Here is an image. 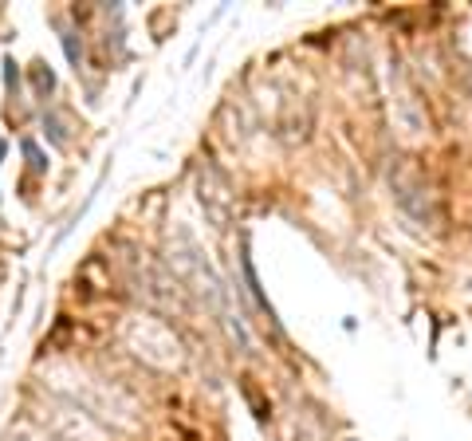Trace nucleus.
<instances>
[{
	"instance_id": "obj_1",
	"label": "nucleus",
	"mask_w": 472,
	"mask_h": 441,
	"mask_svg": "<svg viewBox=\"0 0 472 441\" xmlns=\"http://www.w3.org/2000/svg\"><path fill=\"white\" fill-rule=\"evenodd\" d=\"M241 268H244V280H248V291H252V300L260 303L264 311L271 315V303H268V296H264V288H260V280H256V268H252V261H248V252H241Z\"/></svg>"
},
{
	"instance_id": "obj_3",
	"label": "nucleus",
	"mask_w": 472,
	"mask_h": 441,
	"mask_svg": "<svg viewBox=\"0 0 472 441\" xmlns=\"http://www.w3.org/2000/svg\"><path fill=\"white\" fill-rule=\"evenodd\" d=\"M20 146H24V154H28V162H32V170H48V158H43V154H40V146H36V142H32V138H24L20 142Z\"/></svg>"
},
{
	"instance_id": "obj_4",
	"label": "nucleus",
	"mask_w": 472,
	"mask_h": 441,
	"mask_svg": "<svg viewBox=\"0 0 472 441\" xmlns=\"http://www.w3.org/2000/svg\"><path fill=\"white\" fill-rule=\"evenodd\" d=\"M43 131H51V142H55V146H63V126H60V119L43 114Z\"/></svg>"
},
{
	"instance_id": "obj_6",
	"label": "nucleus",
	"mask_w": 472,
	"mask_h": 441,
	"mask_svg": "<svg viewBox=\"0 0 472 441\" xmlns=\"http://www.w3.org/2000/svg\"><path fill=\"white\" fill-rule=\"evenodd\" d=\"M4 154H8V146H4V138H0V158H4Z\"/></svg>"
},
{
	"instance_id": "obj_5",
	"label": "nucleus",
	"mask_w": 472,
	"mask_h": 441,
	"mask_svg": "<svg viewBox=\"0 0 472 441\" xmlns=\"http://www.w3.org/2000/svg\"><path fill=\"white\" fill-rule=\"evenodd\" d=\"M4 83H8V87H20V71H16V60H4Z\"/></svg>"
},
{
	"instance_id": "obj_2",
	"label": "nucleus",
	"mask_w": 472,
	"mask_h": 441,
	"mask_svg": "<svg viewBox=\"0 0 472 441\" xmlns=\"http://www.w3.org/2000/svg\"><path fill=\"white\" fill-rule=\"evenodd\" d=\"M60 40H63V51H67V63H71L75 71H79V63H83V44H79V36L63 28V36H60Z\"/></svg>"
}]
</instances>
